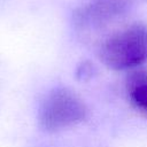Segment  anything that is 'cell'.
<instances>
[{
    "label": "cell",
    "mask_w": 147,
    "mask_h": 147,
    "mask_svg": "<svg viewBox=\"0 0 147 147\" xmlns=\"http://www.w3.org/2000/svg\"><path fill=\"white\" fill-rule=\"evenodd\" d=\"M100 60L113 70L134 68L147 60V26L133 23L107 38L100 47Z\"/></svg>",
    "instance_id": "6da1fadb"
},
{
    "label": "cell",
    "mask_w": 147,
    "mask_h": 147,
    "mask_svg": "<svg viewBox=\"0 0 147 147\" xmlns=\"http://www.w3.org/2000/svg\"><path fill=\"white\" fill-rule=\"evenodd\" d=\"M86 115L87 108L75 92L65 87H57L41 101L38 122L42 130L55 132L80 123Z\"/></svg>",
    "instance_id": "7a4b0ae2"
},
{
    "label": "cell",
    "mask_w": 147,
    "mask_h": 147,
    "mask_svg": "<svg viewBox=\"0 0 147 147\" xmlns=\"http://www.w3.org/2000/svg\"><path fill=\"white\" fill-rule=\"evenodd\" d=\"M130 7V0H91L74 13V22L80 30L101 29L123 16Z\"/></svg>",
    "instance_id": "3957f363"
},
{
    "label": "cell",
    "mask_w": 147,
    "mask_h": 147,
    "mask_svg": "<svg viewBox=\"0 0 147 147\" xmlns=\"http://www.w3.org/2000/svg\"><path fill=\"white\" fill-rule=\"evenodd\" d=\"M126 91L131 103L139 110L147 113V71L138 69L126 79Z\"/></svg>",
    "instance_id": "277c9868"
},
{
    "label": "cell",
    "mask_w": 147,
    "mask_h": 147,
    "mask_svg": "<svg viewBox=\"0 0 147 147\" xmlns=\"http://www.w3.org/2000/svg\"><path fill=\"white\" fill-rule=\"evenodd\" d=\"M95 72H96V68L94 67V64L88 62V61H85V62H83L78 65L76 76L79 80L86 82V80L91 79Z\"/></svg>",
    "instance_id": "5b68a950"
}]
</instances>
